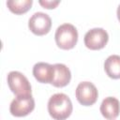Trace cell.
<instances>
[{
  "label": "cell",
  "instance_id": "cell-4",
  "mask_svg": "<svg viewBox=\"0 0 120 120\" xmlns=\"http://www.w3.org/2000/svg\"><path fill=\"white\" fill-rule=\"evenodd\" d=\"M35 109V100L32 95L17 96L10 103V113L17 117L29 114Z\"/></svg>",
  "mask_w": 120,
  "mask_h": 120
},
{
  "label": "cell",
  "instance_id": "cell-6",
  "mask_svg": "<svg viewBox=\"0 0 120 120\" xmlns=\"http://www.w3.org/2000/svg\"><path fill=\"white\" fill-rule=\"evenodd\" d=\"M109 40V35L103 28L96 27L86 32L84 35V45L90 50H100L105 47Z\"/></svg>",
  "mask_w": 120,
  "mask_h": 120
},
{
  "label": "cell",
  "instance_id": "cell-7",
  "mask_svg": "<svg viewBox=\"0 0 120 120\" xmlns=\"http://www.w3.org/2000/svg\"><path fill=\"white\" fill-rule=\"evenodd\" d=\"M28 27L30 31L37 36L46 35L51 30L52 19L44 12H36L30 17L28 21Z\"/></svg>",
  "mask_w": 120,
  "mask_h": 120
},
{
  "label": "cell",
  "instance_id": "cell-13",
  "mask_svg": "<svg viewBox=\"0 0 120 120\" xmlns=\"http://www.w3.org/2000/svg\"><path fill=\"white\" fill-rule=\"evenodd\" d=\"M38 3L44 8H48V9H50V8H55V7L60 3V1L59 0H57V1H50V0H45V1H43V0H39L38 1Z\"/></svg>",
  "mask_w": 120,
  "mask_h": 120
},
{
  "label": "cell",
  "instance_id": "cell-1",
  "mask_svg": "<svg viewBox=\"0 0 120 120\" xmlns=\"http://www.w3.org/2000/svg\"><path fill=\"white\" fill-rule=\"evenodd\" d=\"M72 109L70 98L64 93H56L49 98L48 112L54 120L67 119L71 114Z\"/></svg>",
  "mask_w": 120,
  "mask_h": 120
},
{
  "label": "cell",
  "instance_id": "cell-8",
  "mask_svg": "<svg viewBox=\"0 0 120 120\" xmlns=\"http://www.w3.org/2000/svg\"><path fill=\"white\" fill-rule=\"evenodd\" d=\"M54 74L53 65L38 62L33 67V75L36 80L42 83H52Z\"/></svg>",
  "mask_w": 120,
  "mask_h": 120
},
{
  "label": "cell",
  "instance_id": "cell-12",
  "mask_svg": "<svg viewBox=\"0 0 120 120\" xmlns=\"http://www.w3.org/2000/svg\"><path fill=\"white\" fill-rule=\"evenodd\" d=\"M32 0H8L7 6L8 9L15 14H22L30 9L32 7Z\"/></svg>",
  "mask_w": 120,
  "mask_h": 120
},
{
  "label": "cell",
  "instance_id": "cell-9",
  "mask_svg": "<svg viewBox=\"0 0 120 120\" xmlns=\"http://www.w3.org/2000/svg\"><path fill=\"white\" fill-rule=\"evenodd\" d=\"M100 112L108 120L115 119L120 112V102L116 98L107 97L100 104Z\"/></svg>",
  "mask_w": 120,
  "mask_h": 120
},
{
  "label": "cell",
  "instance_id": "cell-10",
  "mask_svg": "<svg viewBox=\"0 0 120 120\" xmlns=\"http://www.w3.org/2000/svg\"><path fill=\"white\" fill-rule=\"evenodd\" d=\"M54 67V74L52 84L55 87H64L68 85L71 79V72L69 68L61 63H57L53 65Z\"/></svg>",
  "mask_w": 120,
  "mask_h": 120
},
{
  "label": "cell",
  "instance_id": "cell-2",
  "mask_svg": "<svg viewBox=\"0 0 120 120\" xmlns=\"http://www.w3.org/2000/svg\"><path fill=\"white\" fill-rule=\"evenodd\" d=\"M56 45L63 50L72 49L78 41V31L71 23H63L57 27L54 35Z\"/></svg>",
  "mask_w": 120,
  "mask_h": 120
},
{
  "label": "cell",
  "instance_id": "cell-14",
  "mask_svg": "<svg viewBox=\"0 0 120 120\" xmlns=\"http://www.w3.org/2000/svg\"><path fill=\"white\" fill-rule=\"evenodd\" d=\"M116 14H117V18H118V20H119V22H120V4H119V6H118V8H117Z\"/></svg>",
  "mask_w": 120,
  "mask_h": 120
},
{
  "label": "cell",
  "instance_id": "cell-3",
  "mask_svg": "<svg viewBox=\"0 0 120 120\" xmlns=\"http://www.w3.org/2000/svg\"><path fill=\"white\" fill-rule=\"evenodd\" d=\"M8 84L16 96L31 95V84L28 79L20 71H10L8 74Z\"/></svg>",
  "mask_w": 120,
  "mask_h": 120
},
{
  "label": "cell",
  "instance_id": "cell-11",
  "mask_svg": "<svg viewBox=\"0 0 120 120\" xmlns=\"http://www.w3.org/2000/svg\"><path fill=\"white\" fill-rule=\"evenodd\" d=\"M106 74L112 79H120V55H110L104 62Z\"/></svg>",
  "mask_w": 120,
  "mask_h": 120
},
{
  "label": "cell",
  "instance_id": "cell-5",
  "mask_svg": "<svg viewBox=\"0 0 120 120\" xmlns=\"http://www.w3.org/2000/svg\"><path fill=\"white\" fill-rule=\"evenodd\" d=\"M76 98L83 106L93 105L98 97V92L95 84L90 82H82L78 84L75 91Z\"/></svg>",
  "mask_w": 120,
  "mask_h": 120
}]
</instances>
